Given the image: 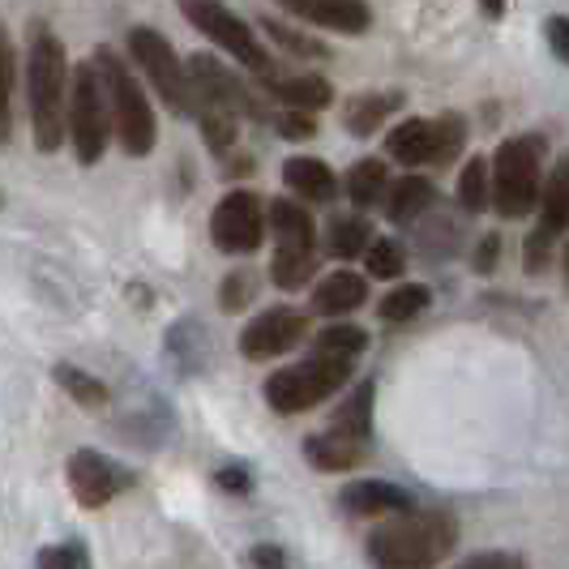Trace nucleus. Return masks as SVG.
<instances>
[{
    "instance_id": "35",
    "label": "nucleus",
    "mask_w": 569,
    "mask_h": 569,
    "mask_svg": "<svg viewBox=\"0 0 569 569\" xmlns=\"http://www.w3.org/2000/svg\"><path fill=\"white\" fill-rule=\"evenodd\" d=\"M39 569H90V552L78 540L52 543V548L39 552Z\"/></svg>"
},
{
    "instance_id": "16",
    "label": "nucleus",
    "mask_w": 569,
    "mask_h": 569,
    "mask_svg": "<svg viewBox=\"0 0 569 569\" xmlns=\"http://www.w3.org/2000/svg\"><path fill=\"white\" fill-rule=\"evenodd\" d=\"M305 455H309L317 471H347V467L365 462L369 437H356V432H342V428L326 425V432H317V437L305 441Z\"/></svg>"
},
{
    "instance_id": "2",
    "label": "nucleus",
    "mask_w": 569,
    "mask_h": 569,
    "mask_svg": "<svg viewBox=\"0 0 569 569\" xmlns=\"http://www.w3.org/2000/svg\"><path fill=\"white\" fill-rule=\"evenodd\" d=\"M69 99H73V69L64 57V43L48 27H34L27 57V103L30 129L39 150H60L64 124H69Z\"/></svg>"
},
{
    "instance_id": "9",
    "label": "nucleus",
    "mask_w": 569,
    "mask_h": 569,
    "mask_svg": "<svg viewBox=\"0 0 569 569\" xmlns=\"http://www.w3.org/2000/svg\"><path fill=\"white\" fill-rule=\"evenodd\" d=\"M266 223L270 219H266L261 198L249 193V189H231L228 198L214 206V214H210V240H214L219 253H257L261 240H266Z\"/></svg>"
},
{
    "instance_id": "10",
    "label": "nucleus",
    "mask_w": 569,
    "mask_h": 569,
    "mask_svg": "<svg viewBox=\"0 0 569 569\" xmlns=\"http://www.w3.org/2000/svg\"><path fill=\"white\" fill-rule=\"evenodd\" d=\"M64 476H69V492L78 497L82 510H103L124 488H133V471L120 467L116 458L99 455V450H78L69 458Z\"/></svg>"
},
{
    "instance_id": "39",
    "label": "nucleus",
    "mask_w": 569,
    "mask_h": 569,
    "mask_svg": "<svg viewBox=\"0 0 569 569\" xmlns=\"http://www.w3.org/2000/svg\"><path fill=\"white\" fill-rule=\"evenodd\" d=\"M249 566L253 569H287V552L279 543H253L249 548Z\"/></svg>"
},
{
    "instance_id": "37",
    "label": "nucleus",
    "mask_w": 569,
    "mask_h": 569,
    "mask_svg": "<svg viewBox=\"0 0 569 569\" xmlns=\"http://www.w3.org/2000/svg\"><path fill=\"white\" fill-rule=\"evenodd\" d=\"M552 231L536 228L531 231V240H527V274H540L543 266H548V249H552Z\"/></svg>"
},
{
    "instance_id": "45",
    "label": "nucleus",
    "mask_w": 569,
    "mask_h": 569,
    "mask_svg": "<svg viewBox=\"0 0 569 569\" xmlns=\"http://www.w3.org/2000/svg\"><path fill=\"white\" fill-rule=\"evenodd\" d=\"M566 279H569V244H566Z\"/></svg>"
},
{
    "instance_id": "41",
    "label": "nucleus",
    "mask_w": 569,
    "mask_h": 569,
    "mask_svg": "<svg viewBox=\"0 0 569 569\" xmlns=\"http://www.w3.org/2000/svg\"><path fill=\"white\" fill-rule=\"evenodd\" d=\"M219 488H228V492H240V497H249V492H253V476H249L244 467H223V471H219Z\"/></svg>"
},
{
    "instance_id": "25",
    "label": "nucleus",
    "mask_w": 569,
    "mask_h": 569,
    "mask_svg": "<svg viewBox=\"0 0 569 569\" xmlns=\"http://www.w3.org/2000/svg\"><path fill=\"white\" fill-rule=\"evenodd\" d=\"M386 163L381 159H360L356 168L347 171V198L356 201L360 210H369V206H377V201L386 198Z\"/></svg>"
},
{
    "instance_id": "30",
    "label": "nucleus",
    "mask_w": 569,
    "mask_h": 569,
    "mask_svg": "<svg viewBox=\"0 0 569 569\" xmlns=\"http://www.w3.org/2000/svg\"><path fill=\"white\" fill-rule=\"evenodd\" d=\"M467 142V124H462V116L446 112L441 120H432V163L437 168H450L458 159V150Z\"/></svg>"
},
{
    "instance_id": "32",
    "label": "nucleus",
    "mask_w": 569,
    "mask_h": 569,
    "mask_svg": "<svg viewBox=\"0 0 569 569\" xmlns=\"http://www.w3.org/2000/svg\"><path fill=\"white\" fill-rule=\"evenodd\" d=\"M365 266H369L372 279H399L402 266H407V257H402V249L390 240V236H377L372 249L365 253Z\"/></svg>"
},
{
    "instance_id": "17",
    "label": "nucleus",
    "mask_w": 569,
    "mask_h": 569,
    "mask_svg": "<svg viewBox=\"0 0 569 569\" xmlns=\"http://www.w3.org/2000/svg\"><path fill=\"white\" fill-rule=\"evenodd\" d=\"M266 219H270V231H274L279 249H287V253H317L313 214H309L300 201L274 198L266 206Z\"/></svg>"
},
{
    "instance_id": "36",
    "label": "nucleus",
    "mask_w": 569,
    "mask_h": 569,
    "mask_svg": "<svg viewBox=\"0 0 569 569\" xmlns=\"http://www.w3.org/2000/svg\"><path fill=\"white\" fill-rule=\"evenodd\" d=\"M249 296H253V274H249V270H236V274L223 279L219 305H223V313H236V309H244V305H249Z\"/></svg>"
},
{
    "instance_id": "13",
    "label": "nucleus",
    "mask_w": 569,
    "mask_h": 569,
    "mask_svg": "<svg viewBox=\"0 0 569 569\" xmlns=\"http://www.w3.org/2000/svg\"><path fill=\"white\" fill-rule=\"evenodd\" d=\"M261 86L270 90V99H279L283 108H300V112H321L335 103V86L317 73H283V69H270V73H257Z\"/></svg>"
},
{
    "instance_id": "24",
    "label": "nucleus",
    "mask_w": 569,
    "mask_h": 569,
    "mask_svg": "<svg viewBox=\"0 0 569 569\" xmlns=\"http://www.w3.org/2000/svg\"><path fill=\"white\" fill-rule=\"evenodd\" d=\"M540 228L552 231V236H561V231L569 228V159L557 171H552V180L543 184Z\"/></svg>"
},
{
    "instance_id": "42",
    "label": "nucleus",
    "mask_w": 569,
    "mask_h": 569,
    "mask_svg": "<svg viewBox=\"0 0 569 569\" xmlns=\"http://www.w3.org/2000/svg\"><path fill=\"white\" fill-rule=\"evenodd\" d=\"M497 253H501V240H497V236H485V244H480V253H476V270L488 274V270L497 266Z\"/></svg>"
},
{
    "instance_id": "40",
    "label": "nucleus",
    "mask_w": 569,
    "mask_h": 569,
    "mask_svg": "<svg viewBox=\"0 0 569 569\" xmlns=\"http://www.w3.org/2000/svg\"><path fill=\"white\" fill-rule=\"evenodd\" d=\"M543 34H548V48L557 52V60H566L569 64V18H548Z\"/></svg>"
},
{
    "instance_id": "38",
    "label": "nucleus",
    "mask_w": 569,
    "mask_h": 569,
    "mask_svg": "<svg viewBox=\"0 0 569 569\" xmlns=\"http://www.w3.org/2000/svg\"><path fill=\"white\" fill-rule=\"evenodd\" d=\"M313 116L317 112H300V108H283V116H279V129H283L287 138H313Z\"/></svg>"
},
{
    "instance_id": "20",
    "label": "nucleus",
    "mask_w": 569,
    "mask_h": 569,
    "mask_svg": "<svg viewBox=\"0 0 569 569\" xmlns=\"http://www.w3.org/2000/svg\"><path fill=\"white\" fill-rule=\"evenodd\" d=\"M386 150H390V159H399L402 168L432 163V120H416V116L402 120L399 129H390Z\"/></svg>"
},
{
    "instance_id": "11",
    "label": "nucleus",
    "mask_w": 569,
    "mask_h": 569,
    "mask_svg": "<svg viewBox=\"0 0 569 569\" xmlns=\"http://www.w3.org/2000/svg\"><path fill=\"white\" fill-rule=\"evenodd\" d=\"M309 335V317L300 313V309H266V313H257L249 326H244V335H240V351H244V360H253V365H266V360H279L287 351H296L300 342Z\"/></svg>"
},
{
    "instance_id": "22",
    "label": "nucleus",
    "mask_w": 569,
    "mask_h": 569,
    "mask_svg": "<svg viewBox=\"0 0 569 569\" xmlns=\"http://www.w3.org/2000/svg\"><path fill=\"white\" fill-rule=\"evenodd\" d=\"M432 198H437L432 180H425V176H402L399 184L390 189V198H386V214L395 223H411V219H420L428 206H432Z\"/></svg>"
},
{
    "instance_id": "3",
    "label": "nucleus",
    "mask_w": 569,
    "mask_h": 569,
    "mask_svg": "<svg viewBox=\"0 0 569 569\" xmlns=\"http://www.w3.org/2000/svg\"><path fill=\"white\" fill-rule=\"evenodd\" d=\"M356 360L360 356H339V351H321L313 347L309 360L291 365V369L270 372L266 381V402L279 411V416H300L317 402H326L335 390H342L356 372Z\"/></svg>"
},
{
    "instance_id": "26",
    "label": "nucleus",
    "mask_w": 569,
    "mask_h": 569,
    "mask_svg": "<svg viewBox=\"0 0 569 569\" xmlns=\"http://www.w3.org/2000/svg\"><path fill=\"white\" fill-rule=\"evenodd\" d=\"M458 201H462V210H471V214H480L492 206V163L488 159H471L462 176H458Z\"/></svg>"
},
{
    "instance_id": "14",
    "label": "nucleus",
    "mask_w": 569,
    "mask_h": 569,
    "mask_svg": "<svg viewBox=\"0 0 569 569\" xmlns=\"http://www.w3.org/2000/svg\"><path fill=\"white\" fill-rule=\"evenodd\" d=\"M339 506L351 518H390V513L416 510V497L399 485H386V480H360V485L342 488Z\"/></svg>"
},
{
    "instance_id": "21",
    "label": "nucleus",
    "mask_w": 569,
    "mask_h": 569,
    "mask_svg": "<svg viewBox=\"0 0 569 569\" xmlns=\"http://www.w3.org/2000/svg\"><path fill=\"white\" fill-rule=\"evenodd\" d=\"M372 228L369 219H360V214H335L330 219V231H326V249L330 257H339V261H351V257H365L372 249Z\"/></svg>"
},
{
    "instance_id": "1",
    "label": "nucleus",
    "mask_w": 569,
    "mask_h": 569,
    "mask_svg": "<svg viewBox=\"0 0 569 569\" xmlns=\"http://www.w3.org/2000/svg\"><path fill=\"white\" fill-rule=\"evenodd\" d=\"M458 543V522L446 510H402L372 527L369 561L372 569H432L441 566Z\"/></svg>"
},
{
    "instance_id": "23",
    "label": "nucleus",
    "mask_w": 569,
    "mask_h": 569,
    "mask_svg": "<svg viewBox=\"0 0 569 569\" xmlns=\"http://www.w3.org/2000/svg\"><path fill=\"white\" fill-rule=\"evenodd\" d=\"M402 103V94H360V99H351L347 103V129L356 133V138H369L372 129H381V120L395 112Z\"/></svg>"
},
{
    "instance_id": "19",
    "label": "nucleus",
    "mask_w": 569,
    "mask_h": 569,
    "mask_svg": "<svg viewBox=\"0 0 569 569\" xmlns=\"http://www.w3.org/2000/svg\"><path fill=\"white\" fill-rule=\"evenodd\" d=\"M283 180H287V189L305 201H330L335 193H339V176L326 168L321 159H309V154L287 159Z\"/></svg>"
},
{
    "instance_id": "29",
    "label": "nucleus",
    "mask_w": 569,
    "mask_h": 569,
    "mask_svg": "<svg viewBox=\"0 0 569 569\" xmlns=\"http://www.w3.org/2000/svg\"><path fill=\"white\" fill-rule=\"evenodd\" d=\"M52 377H57L60 390L78 402V407H90V411H94V407H103V402H108V386H103L99 377H90V372L73 369V365H57Z\"/></svg>"
},
{
    "instance_id": "43",
    "label": "nucleus",
    "mask_w": 569,
    "mask_h": 569,
    "mask_svg": "<svg viewBox=\"0 0 569 569\" xmlns=\"http://www.w3.org/2000/svg\"><path fill=\"white\" fill-rule=\"evenodd\" d=\"M458 569H518V557H471L467 566H458Z\"/></svg>"
},
{
    "instance_id": "28",
    "label": "nucleus",
    "mask_w": 569,
    "mask_h": 569,
    "mask_svg": "<svg viewBox=\"0 0 569 569\" xmlns=\"http://www.w3.org/2000/svg\"><path fill=\"white\" fill-rule=\"evenodd\" d=\"M330 428H342V432H356V437H369L372 441V381H360L356 395H347Z\"/></svg>"
},
{
    "instance_id": "33",
    "label": "nucleus",
    "mask_w": 569,
    "mask_h": 569,
    "mask_svg": "<svg viewBox=\"0 0 569 569\" xmlns=\"http://www.w3.org/2000/svg\"><path fill=\"white\" fill-rule=\"evenodd\" d=\"M313 347H321V351H339V356H365L369 335H365L360 326H326V330L313 339Z\"/></svg>"
},
{
    "instance_id": "5",
    "label": "nucleus",
    "mask_w": 569,
    "mask_h": 569,
    "mask_svg": "<svg viewBox=\"0 0 569 569\" xmlns=\"http://www.w3.org/2000/svg\"><path fill=\"white\" fill-rule=\"evenodd\" d=\"M543 142L540 138H510L492 154V206L501 219H527L540 210Z\"/></svg>"
},
{
    "instance_id": "8",
    "label": "nucleus",
    "mask_w": 569,
    "mask_h": 569,
    "mask_svg": "<svg viewBox=\"0 0 569 569\" xmlns=\"http://www.w3.org/2000/svg\"><path fill=\"white\" fill-rule=\"evenodd\" d=\"M180 4V13L189 18V27L201 30L206 39H214L223 52L236 57V64H244V69H253V73H270L274 64H270V52H266V43L253 34V27L244 22V18H236L223 0H176Z\"/></svg>"
},
{
    "instance_id": "18",
    "label": "nucleus",
    "mask_w": 569,
    "mask_h": 569,
    "mask_svg": "<svg viewBox=\"0 0 569 569\" xmlns=\"http://www.w3.org/2000/svg\"><path fill=\"white\" fill-rule=\"evenodd\" d=\"M369 300V279L356 270H335L313 287V313L321 317H342L351 309H360Z\"/></svg>"
},
{
    "instance_id": "12",
    "label": "nucleus",
    "mask_w": 569,
    "mask_h": 569,
    "mask_svg": "<svg viewBox=\"0 0 569 569\" xmlns=\"http://www.w3.org/2000/svg\"><path fill=\"white\" fill-rule=\"evenodd\" d=\"M287 13L313 22V27L339 30V34H365L369 30V4L365 0H274Z\"/></svg>"
},
{
    "instance_id": "15",
    "label": "nucleus",
    "mask_w": 569,
    "mask_h": 569,
    "mask_svg": "<svg viewBox=\"0 0 569 569\" xmlns=\"http://www.w3.org/2000/svg\"><path fill=\"white\" fill-rule=\"evenodd\" d=\"M193 112H198L201 138H206V146L214 154H223V150L236 146V138H240V112L231 108L228 99H219L214 90L193 86Z\"/></svg>"
},
{
    "instance_id": "31",
    "label": "nucleus",
    "mask_w": 569,
    "mask_h": 569,
    "mask_svg": "<svg viewBox=\"0 0 569 569\" xmlns=\"http://www.w3.org/2000/svg\"><path fill=\"white\" fill-rule=\"evenodd\" d=\"M317 270V253H287V249H274V261H270V279L283 287V291H296L313 279Z\"/></svg>"
},
{
    "instance_id": "27",
    "label": "nucleus",
    "mask_w": 569,
    "mask_h": 569,
    "mask_svg": "<svg viewBox=\"0 0 569 569\" xmlns=\"http://www.w3.org/2000/svg\"><path fill=\"white\" fill-rule=\"evenodd\" d=\"M428 300H432V291H428L425 283H402L377 305V313H381V321H390V326H402V321L425 313Z\"/></svg>"
},
{
    "instance_id": "6",
    "label": "nucleus",
    "mask_w": 569,
    "mask_h": 569,
    "mask_svg": "<svg viewBox=\"0 0 569 569\" xmlns=\"http://www.w3.org/2000/svg\"><path fill=\"white\" fill-rule=\"evenodd\" d=\"M116 120H112V99L99 64H78L73 69V99H69V138L78 150V163H99L103 150L112 142Z\"/></svg>"
},
{
    "instance_id": "34",
    "label": "nucleus",
    "mask_w": 569,
    "mask_h": 569,
    "mask_svg": "<svg viewBox=\"0 0 569 569\" xmlns=\"http://www.w3.org/2000/svg\"><path fill=\"white\" fill-rule=\"evenodd\" d=\"M261 30H266V39H274V43H279V48H287L291 57H313V60L326 57V48H321V43L305 39V34H296V30H287L283 22H274V18H266V22H261Z\"/></svg>"
},
{
    "instance_id": "4",
    "label": "nucleus",
    "mask_w": 569,
    "mask_h": 569,
    "mask_svg": "<svg viewBox=\"0 0 569 569\" xmlns=\"http://www.w3.org/2000/svg\"><path fill=\"white\" fill-rule=\"evenodd\" d=\"M94 64L103 73V86H108V99H112V120H116V142L124 154L133 159H146L154 150V112H150V99L138 86L133 69L120 60L116 48H99L94 52Z\"/></svg>"
},
{
    "instance_id": "7",
    "label": "nucleus",
    "mask_w": 569,
    "mask_h": 569,
    "mask_svg": "<svg viewBox=\"0 0 569 569\" xmlns=\"http://www.w3.org/2000/svg\"><path fill=\"white\" fill-rule=\"evenodd\" d=\"M129 57L133 64L146 73V82L154 86V94L168 103L176 116H189L193 112V73L180 64L176 48L159 30L150 27H133L129 30Z\"/></svg>"
},
{
    "instance_id": "44",
    "label": "nucleus",
    "mask_w": 569,
    "mask_h": 569,
    "mask_svg": "<svg viewBox=\"0 0 569 569\" xmlns=\"http://www.w3.org/2000/svg\"><path fill=\"white\" fill-rule=\"evenodd\" d=\"M480 4H485L488 18H501V13H506V0H480Z\"/></svg>"
}]
</instances>
